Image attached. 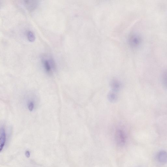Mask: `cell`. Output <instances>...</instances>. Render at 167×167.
Segmentation results:
<instances>
[{"mask_svg": "<svg viewBox=\"0 0 167 167\" xmlns=\"http://www.w3.org/2000/svg\"><path fill=\"white\" fill-rule=\"evenodd\" d=\"M41 62L46 73L51 75L56 70L57 65L54 59L52 57L45 55L41 58Z\"/></svg>", "mask_w": 167, "mask_h": 167, "instance_id": "1", "label": "cell"}, {"mask_svg": "<svg viewBox=\"0 0 167 167\" xmlns=\"http://www.w3.org/2000/svg\"><path fill=\"white\" fill-rule=\"evenodd\" d=\"M115 140L116 143L119 146H123L126 144L127 140V134L124 129L118 128L115 133Z\"/></svg>", "mask_w": 167, "mask_h": 167, "instance_id": "2", "label": "cell"}, {"mask_svg": "<svg viewBox=\"0 0 167 167\" xmlns=\"http://www.w3.org/2000/svg\"><path fill=\"white\" fill-rule=\"evenodd\" d=\"M6 141V134L5 128L3 126L1 127L0 131V150L1 152L3 149Z\"/></svg>", "mask_w": 167, "mask_h": 167, "instance_id": "3", "label": "cell"}, {"mask_svg": "<svg viewBox=\"0 0 167 167\" xmlns=\"http://www.w3.org/2000/svg\"><path fill=\"white\" fill-rule=\"evenodd\" d=\"M122 83L118 80L113 79L110 82V86L112 91L117 92L121 89Z\"/></svg>", "mask_w": 167, "mask_h": 167, "instance_id": "4", "label": "cell"}, {"mask_svg": "<svg viewBox=\"0 0 167 167\" xmlns=\"http://www.w3.org/2000/svg\"><path fill=\"white\" fill-rule=\"evenodd\" d=\"M24 4L25 7L29 11L34 10L38 5L37 1H25Z\"/></svg>", "mask_w": 167, "mask_h": 167, "instance_id": "5", "label": "cell"}, {"mask_svg": "<svg viewBox=\"0 0 167 167\" xmlns=\"http://www.w3.org/2000/svg\"><path fill=\"white\" fill-rule=\"evenodd\" d=\"M158 158L160 163L165 164L167 162V153L164 151L159 152Z\"/></svg>", "mask_w": 167, "mask_h": 167, "instance_id": "6", "label": "cell"}, {"mask_svg": "<svg viewBox=\"0 0 167 167\" xmlns=\"http://www.w3.org/2000/svg\"><path fill=\"white\" fill-rule=\"evenodd\" d=\"M108 98V100L111 103H114L118 100V96L117 92L111 91L109 93Z\"/></svg>", "mask_w": 167, "mask_h": 167, "instance_id": "7", "label": "cell"}, {"mask_svg": "<svg viewBox=\"0 0 167 167\" xmlns=\"http://www.w3.org/2000/svg\"><path fill=\"white\" fill-rule=\"evenodd\" d=\"M27 103V107L30 111L34 110L36 107L35 102L33 99H28Z\"/></svg>", "mask_w": 167, "mask_h": 167, "instance_id": "8", "label": "cell"}, {"mask_svg": "<svg viewBox=\"0 0 167 167\" xmlns=\"http://www.w3.org/2000/svg\"><path fill=\"white\" fill-rule=\"evenodd\" d=\"M27 36L28 40L30 42H33L35 39V36L33 32L28 31L27 32Z\"/></svg>", "mask_w": 167, "mask_h": 167, "instance_id": "9", "label": "cell"}, {"mask_svg": "<svg viewBox=\"0 0 167 167\" xmlns=\"http://www.w3.org/2000/svg\"><path fill=\"white\" fill-rule=\"evenodd\" d=\"M162 82L164 87L167 89V71L164 72L162 75Z\"/></svg>", "mask_w": 167, "mask_h": 167, "instance_id": "10", "label": "cell"}, {"mask_svg": "<svg viewBox=\"0 0 167 167\" xmlns=\"http://www.w3.org/2000/svg\"><path fill=\"white\" fill-rule=\"evenodd\" d=\"M25 156L27 158H29L31 156V154L28 150L26 151L25 153Z\"/></svg>", "mask_w": 167, "mask_h": 167, "instance_id": "11", "label": "cell"}]
</instances>
